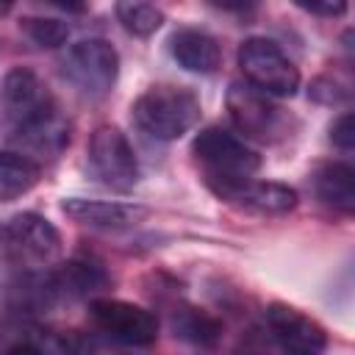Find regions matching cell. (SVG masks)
<instances>
[{
    "instance_id": "1",
    "label": "cell",
    "mask_w": 355,
    "mask_h": 355,
    "mask_svg": "<svg viewBox=\"0 0 355 355\" xmlns=\"http://www.w3.org/2000/svg\"><path fill=\"white\" fill-rule=\"evenodd\" d=\"M191 150L205 175V183L219 200H225L244 180L255 178V172L261 169L258 150H252L247 139H241L239 133H230L227 128L219 125L200 130L194 136Z\"/></svg>"
},
{
    "instance_id": "2",
    "label": "cell",
    "mask_w": 355,
    "mask_h": 355,
    "mask_svg": "<svg viewBox=\"0 0 355 355\" xmlns=\"http://www.w3.org/2000/svg\"><path fill=\"white\" fill-rule=\"evenodd\" d=\"M130 116L141 133L158 141H178L200 122L202 103L186 86L161 83V86H150L133 100Z\"/></svg>"
},
{
    "instance_id": "3",
    "label": "cell",
    "mask_w": 355,
    "mask_h": 355,
    "mask_svg": "<svg viewBox=\"0 0 355 355\" xmlns=\"http://www.w3.org/2000/svg\"><path fill=\"white\" fill-rule=\"evenodd\" d=\"M225 105L236 125V133L241 139H252L261 144H275V141L288 139L297 125L294 116L283 105H277L272 94L255 89L247 80L230 83Z\"/></svg>"
},
{
    "instance_id": "4",
    "label": "cell",
    "mask_w": 355,
    "mask_h": 355,
    "mask_svg": "<svg viewBox=\"0 0 355 355\" xmlns=\"http://www.w3.org/2000/svg\"><path fill=\"white\" fill-rule=\"evenodd\" d=\"M239 67L247 83L272 97H294L300 89V69L280 50V44L266 36H250L241 42Z\"/></svg>"
},
{
    "instance_id": "5",
    "label": "cell",
    "mask_w": 355,
    "mask_h": 355,
    "mask_svg": "<svg viewBox=\"0 0 355 355\" xmlns=\"http://www.w3.org/2000/svg\"><path fill=\"white\" fill-rule=\"evenodd\" d=\"M61 72L80 94L100 100L119 78V53L105 39H80L67 50Z\"/></svg>"
},
{
    "instance_id": "6",
    "label": "cell",
    "mask_w": 355,
    "mask_h": 355,
    "mask_svg": "<svg viewBox=\"0 0 355 355\" xmlns=\"http://www.w3.org/2000/svg\"><path fill=\"white\" fill-rule=\"evenodd\" d=\"M86 164L97 183L114 191H130L139 183V161L128 136L114 125H100L86 147Z\"/></svg>"
},
{
    "instance_id": "7",
    "label": "cell",
    "mask_w": 355,
    "mask_h": 355,
    "mask_svg": "<svg viewBox=\"0 0 355 355\" xmlns=\"http://www.w3.org/2000/svg\"><path fill=\"white\" fill-rule=\"evenodd\" d=\"M89 316L94 327L125 347H150L158 341V316L136 302L116 300V297H97L89 302Z\"/></svg>"
},
{
    "instance_id": "8",
    "label": "cell",
    "mask_w": 355,
    "mask_h": 355,
    "mask_svg": "<svg viewBox=\"0 0 355 355\" xmlns=\"http://www.w3.org/2000/svg\"><path fill=\"white\" fill-rule=\"evenodd\" d=\"M0 105H3L6 119L11 122L14 130L31 128V125H36L44 116L58 111L47 86H44V80L28 67H14L3 75V80H0Z\"/></svg>"
},
{
    "instance_id": "9",
    "label": "cell",
    "mask_w": 355,
    "mask_h": 355,
    "mask_svg": "<svg viewBox=\"0 0 355 355\" xmlns=\"http://www.w3.org/2000/svg\"><path fill=\"white\" fill-rule=\"evenodd\" d=\"M3 239L19 261L33 266H50L61 255V233L47 216L36 211H22L11 216L3 225Z\"/></svg>"
},
{
    "instance_id": "10",
    "label": "cell",
    "mask_w": 355,
    "mask_h": 355,
    "mask_svg": "<svg viewBox=\"0 0 355 355\" xmlns=\"http://www.w3.org/2000/svg\"><path fill=\"white\" fill-rule=\"evenodd\" d=\"M266 319V327L272 333V338L291 349V352H305V355H316V352H324L327 349V333L324 327L311 319L308 313L297 311L294 305H286V302H272L263 313Z\"/></svg>"
},
{
    "instance_id": "11",
    "label": "cell",
    "mask_w": 355,
    "mask_h": 355,
    "mask_svg": "<svg viewBox=\"0 0 355 355\" xmlns=\"http://www.w3.org/2000/svg\"><path fill=\"white\" fill-rule=\"evenodd\" d=\"M61 211L89 227H103V230H122L133 227L147 219V208L136 202H114V200H86V197H67L61 202Z\"/></svg>"
},
{
    "instance_id": "12",
    "label": "cell",
    "mask_w": 355,
    "mask_h": 355,
    "mask_svg": "<svg viewBox=\"0 0 355 355\" xmlns=\"http://www.w3.org/2000/svg\"><path fill=\"white\" fill-rule=\"evenodd\" d=\"M169 53L194 75H214L222 67V44L202 28H178L169 36Z\"/></svg>"
},
{
    "instance_id": "13",
    "label": "cell",
    "mask_w": 355,
    "mask_h": 355,
    "mask_svg": "<svg viewBox=\"0 0 355 355\" xmlns=\"http://www.w3.org/2000/svg\"><path fill=\"white\" fill-rule=\"evenodd\" d=\"M225 202H233L239 208H247V211H255V214H269V216H277V214H288L297 208L300 197L291 186L286 183H277V180H244L241 186H236Z\"/></svg>"
},
{
    "instance_id": "14",
    "label": "cell",
    "mask_w": 355,
    "mask_h": 355,
    "mask_svg": "<svg viewBox=\"0 0 355 355\" xmlns=\"http://www.w3.org/2000/svg\"><path fill=\"white\" fill-rule=\"evenodd\" d=\"M311 189L319 202L333 211L352 214L355 208V172L344 161H327L311 175Z\"/></svg>"
},
{
    "instance_id": "15",
    "label": "cell",
    "mask_w": 355,
    "mask_h": 355,
    "mask_svg": "<svg viewBox=\"0 0 355 355\" xmlns=\"http://www.w3.org/2000/svg\"><path fill=\"white\" fill-rule=\"evenodd\" d=\"M42 178L39 161L22 153H0V202L28 194Z\"/></svg>"
},
{
    "instance_id": "16",
    "label": "cell",
    "mask_w": 355,
    "mask_h": 355,
    "mask_svg": "<svg viewBox=\"0 0 355 355\" xmlns=\"http://www.w3.org/2000/svg\"><path fill=\"white\" fill-rule=\"evenodd\" d=\"M172 330L178 338L194 347H214L222 338V322L191 305H183L172 313Z\"/></svg>"
},
{
    "instance_id": "17",
    "label": "cell",
    "mask_w": 355,
    "mask_h": 355,
    "mask_svg": "<svg viewBox=\"0 0 355 355\" xmlns=\"http://www.w3.org/2000/svg\"><path fill=\"white\" fill-rule=\"evenodd\" d=\"M116 19L133 36H153L164 25V11L155 0H116Z\"/></svg>"
},
{
    "instance_id": "18",
    "label": "cell",
    "mask_w": 355,
    "mask_h": 355,
    "mask_svg": "<svg viewBox=\"0 0 355 355\" xmlns=\"http://www.w3.org/2000/svg\"><path fill=\"white\" fill-rule=\"evenodd\" d=\"M19 31L39 47H47V50H55V47H64L67 39H69V25L55 19V17H25L19 22Z\"/></svg>"
},
{
    "instance_id": "19",
    "label": "cell",
    "mask_w": 355,
    "mask_h": 355,
    "mask_svg": "<svg viewBox=\"0 0 355 355\" xmlns=\"http://www.w3.org/2000/svg\"><path fill=\"white\" fill-rule=\"evenodd\" d=\"M297 8L313 14V17H324V19H336L344 17L349 8V0H291Z\"/></svg>"
},
{
    "instance_id": "20",
    "label": "cell",
    "mask_w": 355,
    "mask_h": 355,
    "mask_svg": "<svg viewBox=\"0 0 355 355\" xmlns=\"http://www.w3.org/2000/svg\"><path fill=\"white\" fill-rule=\"evenodd\" d=\"M330 141L338 147V150H344V153H349L352 147H355V116L347 111V114H341L333 125H330Z\"/></svg>"
},
{
    "instance_id": "21",
    "label": "cell",
    "mask_w": 355,
    "mask_h": 355,
    "mask_svg": "<svg viewBox=\"0 0 355 355\" xmlns=\"http://www.w3.org/2000/svg\"><path fill=\"white\" fill-rule=\"evenodd\" d=\"M311 94H313L319 103H327V105H333V103H341V100H347V97H349V89H347V86H338L333 78H319V80L313 83Z\"/></svg>"
},
{
    "instance_id": "22",
    "label": "cell",
    "mask_w": 355,
    "mask_h": 355,
    "mask_svg": "<svg viewBox=\"0 0 355 355\" xmlns=\"http://www.w3.org/2000/svg\"><path fill=\"white\" fill-rule=\"evenodd\" d=\"M214 8L219 11H230V14H244L255 6V0H208Z\"/></svg>"
},
{
    "instance_id": "23",
    "label": "cell",
    "mask_w": 355,
    "mask_h": 355,
    "mask_svg": "<svg viewBox=\"0 0 355 355\" xmlns=\"http://www.w3.org/2000/svg\"><path fill=\"white\" fill-rule=\"evenodd\" d=\"M47 3H53V6H58V8H67V11H83V8H86L83 0H47Z\"/></svg>"
},
{
    "instance_id": "24",
    "label": "cell",
    "mask_w": 355,
    "mask_h": 355,
    "mask_svg": "<svg viewBox=\"0 0 355 355\" xmlns=\"http://www.w3.org/2000/svg\"><path fill=\"white\" fill-rule=\"evenodd\" d=\"M11 6H14V0H0V17H6L11 11Z\"/></svg>"
}]
</instances>
